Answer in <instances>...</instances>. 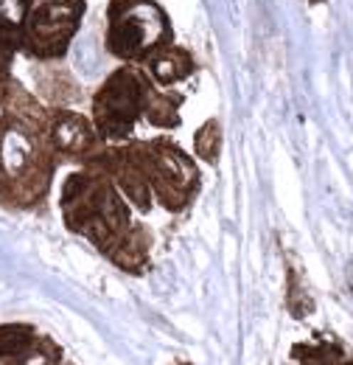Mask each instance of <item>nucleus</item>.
<instances>
[{
	"label": "nucleus",
	"mask_w": 353,
	"mask_h": 365,
	"mask_svg": "<svg viewBox=\"0 0 353 365\" xmlns=\"http://www.w3.org/2000/svg\"><path fill=\"white\" fill-rule=\"evenodd\" d=\"M59 208L68 230L85 236L107 259L137 228L132 208L118 185L95 166H82L65 178Z\"/></svg>",
	"instance_id": "1"
},
{
	"label": "nucleus",
	"mask_w": 353,
	"mask_h": 365,
	"mask_svg": "<svg viewBox=\"0 0 353 365\" xmlns=\"http://www.w3.org/2000/svg\"><path fill=\"white\" fill-rule=\"evenodd\" d=\"M59 158L43 133L3 115L0 121V205L37 211L51 194Z\"/></svg>",
	"instance_id": "2"
},
{
	"label": "nucleus",
	"mask_w": 353,
	"mask_h": 365,
	"mask_svg": "<svg viewBox=\"0 0 353 365\" xmlns=\"http://www.w3.org/2000/svg\"><path fill=\"white\" fill-rule=\"evenodd\" d=\"M172 20L157 0H110L104 48L124 65H143L172 43Z\"/></svg>",
	"instance_id": "3"
},
{
	"label": "nucleus",
	"mask_w": 353,
	"mask_h": 365,
	"mask_svg": "<svg viewBox=\"0 0 353 365\" xmlns=\"http://www.w3.org/2000/svg\"><path fill=\"white\" fill-rule=\"evenodd\" d=\"M152 88L154 82L140 65H121L101 82L93 93L90 121L104 143H121L132 135L137 121H143Z\"/></svg>",
	"instance_id": "4"
},
{
	"label": "nucleus",
	"mask_w": 353,
	"mask_h": 365,
	"mask_svg": "<svg viewBox=\"0 0 353 365\" xmlns=\"http://www.w3.org/2000/svg\"><path fill=\"white\" fill-rule=\"evenodd\" d=\"M132 152L149 180L154 200L172 211H185L199 191V169L188 152H182L169 138L132 140Z\"/></svg>",
	"instance_id": "5"
},
{
	"label": "nucleus",
	"mask_w": 353,
	"mask_h": 365,
	"mask_svg": "<svg viewBox=\"0 0 353 365\" xmlns=\"http://www.w3.org/2000/svg\"><path fill=\"white\" fill-rule=\"evenodd\" d=\"M85 0H34L20 51L34 62H62L82 29Z\"/></svg>",
	"instance_id": "6"
},
{
	"label": "nucleus",
	"mask_w": 353,
	"mask_h": 365,
	"mask_svg": "<svg viewBox=\"0 0 353 365\" xmlns=\"http://www.w3.org/2000/svg\"><path fill=\"white\" fill-rule=\"evenodd\" d=\"M45 140L59 160H70L79 166H85L93 155H98L107 146L88 115L70 107H51Z\"/></svg>",
	"instance_id": "7"
},
{
	"label": "nucleus",
	"mask_w": 353,
	"mask_h": 365,
	"mask_svg": "<svg viewBox=\"0 0 353 365\" xmlns=\"http://www.w3.org/2000/svg\"><path fill=\"white\" fill-rule=\"evenodd\" d=\"M143 68H146V76H149L157 88L169 91V88H174L176 82H185V79L194 76L196 62H194V56H191L188 48L169 43V46L157 48V51L143 62Z\"/></svg>",
	"instance_id": "8"
},
{
	"label": "nucleus",
	"mask_w": 353,
	"mask_h": 365,
	"mask_svg": "<svg viewBox=\"0 0 353 365\" xmlns=\"http://www.w3.org/2000/svg\"><path fill=\"white\" fill-rule=\"evenodd\" d=\"M37 91L48 107H73L82 98L79 82L62 62H37Z\"/></svg>",
	"instance_id": "9"
},
{
	"label": "nucleus",
	"mask_w": 353,
	"mask_h": 365,
	"mask_svg": "<svg viewBox=\"0 0 353 365\" xmlns=\"http://www.w3.org/2000/svg\"><path fill=\"white\" fill-rule=\"evenodd\" d=\"M292 363L295 365H353L345 343L334 334H314L303 343L292 346Z\"/></svg>",
	"instance_id": "10"
},
{
	"label": "nucleus",
	"mask_w": 353,
	"mask_h": 365,
	"mask_svg": "<svg viewBox=\"0 0 353 365\" xmlns=\"http://www.w3.org/2000/svg\"><path fill=\"white\" fill-rule=\"evenodd\" d=\"M34 0H0V46L11 53L20 51L23 29L31 14Z\"/></svg>",
	"instance_id": "11"
},
{
	"label": "nucleus",
	"mask_w": 353,
	"mask_h": 365,
	"mask_svg": "<svg viewBox=\"0 0 353 365\" xmlns=\"http://www.w3.org/2000/svg\"><path fill=\"white\" fill-rule=\"evenodd\" d=\"M179 104H182V98L176 93H169L154 85L149 93V101H146L143 121H149L152 127H160V130H172L179 124Z\"/></svg>",
	"instance_id": "12"
},
{
	"label": "nucleus",
	"mask_w": 353,
	"mask_h": 365,
	"mask_svg": "<svg viewBox=\"0 0 353 365\" xmlns=\"http://www.w3.org/2000/svg\"><path fill=\"white\" fill-rule=\"evenodd\" d=\"M37 340V329L28 323H3L0 326V365L14 360Z\"/></svg>",
	"instance_id": "13"
},
{
	"label": "nucleus",
	"mask_w": 353,
	"mask_h": 365,
	"mask_svg": "<svg viewBox=\"0 0 353 365\" xmlns=\"http://www.w3.org/2000/svg\"><path fill=\"white\" fill-rule=\"evenodd\" d=\"M194 155L205 160L208 166H216L221 155V124L219 118H208L196 133H194Z\"/></svg>",
	"instance_id": "14"
},
{
	"label": "nucleus",
	"mask_w": 353,
	"mask_h": 365,
	"mask_svg": "<svg viewBox=\"0 0 353 365\" xmlns=\"http://www.w3.org/2000/svg\"><path fill=\"white\" fill-rule=\"evenodd\" d=\"M6 365H62V349L51 337L37 334V340L26 351H20L14 360H9Z\"/></svg>",
	"instance_id": "15"
},
{
	"label": "nucleus",
	"mask_w": 353,
	"mask_h": 365,
	"mask_svg": "<svg viewBox=\"0 0 353 365\" xmlns=\"http://www.w3.org/2000/svg\"><path fill=\"white\" fill-rule=\"evenodd\" d=\"M309 3H314V6H317V3H325V0H309Z\"/></svg>",
	"instance_id": "16"
},
{
	"label": "nucleus",
	"mask_w": 353,
	"mask_h": 365,
	"mask_svg": "<svg viewBox=\"0 0 353 365\" xmlns=\"http://www.w3.org/2000/svg\"><path fill=\"white\" fill-rule=\"evenodd\" d=\"M62 365H68V363H62Z\"/></svg>",
	"instance_id": "17"
}]
</instances>
